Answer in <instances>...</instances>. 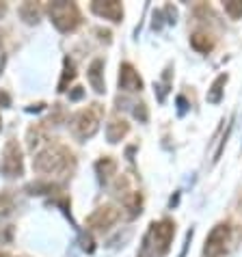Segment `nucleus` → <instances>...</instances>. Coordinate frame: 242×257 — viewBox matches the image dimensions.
Here are the masks:
<instances>
[{
	"label": "nucleus",
	"mask_w": 242,
	"mask_h": 257,
	"mask_svg": "<svg viewBox=\"0 0 242 257\" xmlns=\"http://www.w3.org/2000/svg\"><path fill=\"white\" fill-rule=\"evenodd\" d=\"M33 169L41 175L67 177L76 169V156L67 145L59 141H50L46 147H41L33 158Z\"/></svg>",
	"instance_id": "obj_1"
},
{
	"label": "nucleus",
	"mask_w": 242,
	"mask_h": 257,
	"mask_svg": "<svg viewBox=\"0 0 242 257\" xmlns=\"http://www.w3.org/2000/svg\"><path fill=\"white\" fill-rule=\"evenodd\" d=\"M102 117H104V106L102 104H89L87 108H80L69 121V127H72V134L74 139L78 141H87L91 139L93 134L99 130V123H102Z\"/></svg>",
	"instance_id": "obj_2"
},
{
	"label": "nucleus",
	"mask_w": 242,
	"mask_h": 257,
	"mask_svg": "<svg viewBox=\"0 0 242 257\" xmlns=\"http://www.w3.org/2000/svg\"><path fill=\"white\" fill-rule=\"evenodd\" d=\"M52 24L59 28L61 33H74L78 26L82 24V13L78 9L76 3H67V0H54L46 7Z\"/></svg>",
	"instance_id": "obj_3"
},
{
	"label": "nucleus",
	"mask_w": 242,
	"mask_h": 257,
	"mask_svg": "<svg viewBox=\"0 0 242 257\" xmlns=\"http://www.w3.org/2000/svg\"><path fill=\"white\" fill-rule=\"evenodd\" d=\"M175 235V223L171 218H162L158 223H152L147 233V248H152L156 257H165L171 251V242Z\"/></svg>",
	"instance_id": "obj_4"
},
{
	"label": "nucleus",
	"mask_w": 242,
	"mask_h": 257,
	"mask_svg": "<svg viewBox=\"0 0 242 257\" xmlns=\"http://www.w3.org/2000/svg\"><path fill=\"white\" fill-rule=\"evenodd\" d=\"M0 171L5 177H20L24 175V154L16 139L7 141L3 147V158H0Z\"/></svg>",
	"instance_id": "obj_5"
},
{
	"label": "nucleus",
	"mask_w": 242,
	"mask_h": 257,
	"mask_svg": "<svg viewBox=\"0 0 242 257\" xmlns=\"http://www.w3.org/2000/svg\"><path fill=\"white\" fill-rule=\"evenodd\" d=\"M119 218H121V210L117 205L104 203L89 214L87 220H84V225H87L89 231H108Z\"/></svg>",
	"instance_id": "obj_6"
},
{
	"label": "nucleus",
	"mask_w": 242,
	"mask_h": 257,
	"mask_svg": "<svg viewBox=\"0 0 242 257\" xmlns=\"http://www.w3.org/2000/svg\"><path fill=\"white\" fill-rule=\"evenodd\" d=\"M231 242V227L227 223H218L214 229L208 233L205 238V246H203V255L205 257H223L229 248Z\"/></svg>",
	"instance_id": "obj_7"
},
{
	"label": "nucleus",
	"mask_w": 242,
	"mask_h": 257,
	"mask_svg": "<svg viewBox=\"0 0 242 257\" xmlns=\"http://www.w3.org/2000/svg\"><path fill=\"white\" fill-rule=\"evenodd\" d=\"M143 87H145V82L139 71L134 69V65L121 63L119 65V89L128 91V93H137V91H143Z\"/></svg>",
	"instance_id": "obj_8"
},
{
	"label": "nucleus",
	"mask_w": 242,
	"mask_h": 257,
	"mask_svg": "<svg viewBox=\"0 0 242 257\" xmlns=\"http://www.w3.org/2000/svg\"><path fill=\"white\" fill-rule=\"evenodd\" d=\"M91 11L95 13L97 18L110 20V22H121L124 20V5L119 0H95L91 3Z\"/></svg>",
	"instance_id": "obj_9"
},
{
	"label": "nucleus",
	"mask_w": 242,
	"mask_h": 257,
	"mask_svg": "<svg viewBox=\"0 0 242 257\" xmlns=\"http://www.w3.org/2000/svg\"><path fill=\"white\" fill-rule=\"evenodd\" d=\"M128 132H130V123L124 119V117H112L108 123H106V139L108 143H119L128 137Z\"/></svg>",
	"instance_id": "obj_10"
},
{
	"label": "nucleus",
	"mask_w": 242,
	"mask_h": 257,
	"mask_svg": "<svg viewBox=\"0 0 242 257\" xmlns=\"http://www.w3.org/2000/svg\"><path fill=\"white\" fill-rule=\"evenodd\" d=\"M87 78H89L91 89H93L95 93L102 95L104 91H106V82H104V61H102V59H95V61L89 65Z\"/></svg>",
	"instance_id": "obj_11"
},
{
	"label": "nucleus",
	"mask_w": 242,
	"mask_h": 257,
	"mask_svg": "<svg viewBox=\"0 0 242 257\" xmlns=\"http://www.w3.org/2000/svg\"><path fill=\"white\" fill-rule=\"evenodd\" d=\"M48 143H50V139H48L44 123H35V125L28 127V147H31L33 152H39V149L46 147Z\"/></svg>",
	"instance_id": "obj_12"
},
{
	"label": "nucleus",
	"mask_w": 242,
	"mask_h": 257,
	"mask_svg": "<svg viewBox=\"0 0 242 257\" xmlns=\"http://www.w3.org/2000/svg\"><path fill=\"white\" fill-rule=\"evenodd\" d=\"M214 44H216L214 37L205 31H195L190 35V46H193L199 54H210L212 50H214Z\"/></svg>",
	"instance_id": "obj_13"
},
{
	"label": "nucleus",
	"mask_w": 242,
	"mask_h": 257,
	"mask_svg": "<svg viewBox=\"0 0 242 257\" xmlns=\"http://www.w3.org/2000/svg\"><path fill=\"white\" fill-rule=\"evenodd\" d=\"M121 203H124V208L128 210V216L130 218H137V216H141V212H143V195L137 190L126 192Z\"/></svg>",
	"instance_id": "obj_14"
},
{
	"label": "nucleus",
	"mask_w": 242,
	"mask_h": 257,
	"mask_svg": "<svg viewBox=\"0 0 242 257\" xmlns=\"http://www.w3.org/2000/svg\"><path fill=\"white\" fill-rule=\"evenodd\" d=\"M95 171H97L99 180H102V182H108L110 177L117 173V160L112 158V156H102V158L95 162Z\"/></svg>",
	"instance_id": "obj_15"
},
{
	"label": "nucleus",
	"mask_w": 242,
	"mask_h": 257,
	"mask_svg": "<svg viewBox=\"0 0 242 257\" xmlns=\"http://www.w3.org/2000/svg\"><path fill=\"white\" fill-rule=\"evenodd\" d=\"M227 80H229V76H227V74H220V76L214 78L212 87L208 89V102L210 104H218L220 99H223V91H225Z\"/></svg>",
	"instance_id": "obj_16"
},
{
	"label": "nucleus",
	"mask_w": 242,
	"mask_h": 257,
	"mask_svg": "<svg viewBox=\"0 0 242 257\" xmlns=\"http://www.w3.org/2000/svg\"><path fill=\"white\" fill-rule=\"evenodd\" d=\"M20 16H22L26 24H37L41 18V7L37 3H24L20 7Z\"/></svg>",
	"instance_id": "obj_17"
},
{
	"label": "nucleus",
	"mask_w": 242,
	"mask_h": 257,
	"mask_svg": "<svg viewBox=\"0 0 242 257\" xmlns=\"http://www.w3.org/2000/svg\"><path fill=\"white\" fill-rule=\"evenodd\" d=\"M76 78V65L72 59H65V63H63V78L59 82V91H67V82H72Z\"/></svg>",
	"instance_id": "obj_18"
},
{
	"label": "nucleus",
	"mask_w": 242,
	"mask_h": 257,
	"mask_svg": "<svg viewBox=\"0 0 242 257\" xmlns=\"http://www.w3.org/2000/svg\"><path fill=\"white\" fill-rule=\"evenodd\" d=\"M223 9L227 16H229V20H240L242 18V0H225Z\"/></svg>",
	"instance_id": "obj_19"
},
{
	"label": "nucleus",
	"mask_w": 242,
	"mask_h": 257,
	"mask_svg": "<svg viewBox=\"0 0 242 257\" xmlns=\"http://www.w3.org/2000/svg\"><path fill=\"white\" fill-rule=\"evenodd\" d=\"M13 210V199L9 195H0V216H5V214H9Z\"/></svg>",
	"instance_id": "obj_20"
},
{
	"label": "nucleus",
	"mask_w": 242,
	"mask_h": 257,
	"mask_svg": "<svg viewBox=\"0 0 242 257\" xmlns=\"http://www.w3.org/2000/svg\"><path fill=\"white\" fill-rule=\"evenodd\" d=\"M134 117L141 119V121H147V106L145 104H137V108H134Z\"/></svg>",
	"instance_id": "obj_21"
},
{
	"label": "nucleus",
	"mask_w": 242,
	"mask_h": 257,
	"mask_svg": "<svg viewBox=\"0 0 242 257\" xmlns=\"http://www.w3.org/2000/svg\"><path fill=\"white\" fill-rule=\"evenodd\" d=\"M76 91H72V93H69V99H80L82 95H84V91H82V87H74Z\"/></svg>",
	"instance_id": "obj_22"
},
{
	"label": "nucleus",
	"mask_w": 242,
	"mask_h": 257,
	"mask_svg": "<svg viewBox=\"0 0 242 257\" xmlns=\"http://www.w3.org/2000/svg\"><path fill=\"white\" fill-rule=\"evenodd\" d=\"M7 13V3H0V18Z\"/></svg>",
	"instance_id": "obj_23"
},
{
	"label": "nucleus",
	"mask_w": 242,
	"mask_h": 257,
	"mask_svg": "<svg viewBox=\"0 0 242 257\" xmlns=\"http://www.w3.org/2000/svg\"><path fill=\"white\" fill-rule=\"evenodd\" d=\"M0 130H3V119H0Z\"/></svg>",
	"instance_id": "obj_24"
},
{
	"label": "nucleus",
	"mask_w": 242,
	"mask_h": 257,
	"mask_svg": "<svg viewBox=\"0 0 242 257\" xmlns=\"http://www.w3.org/2000/svg\"><path fill=\"white\" fill-rule=\"evenodd\" d=\"M0 257H7V255H5V253H3V251H0Z\"/></svg>",
	"instance_id": "obj_25"
}]
</instances>
